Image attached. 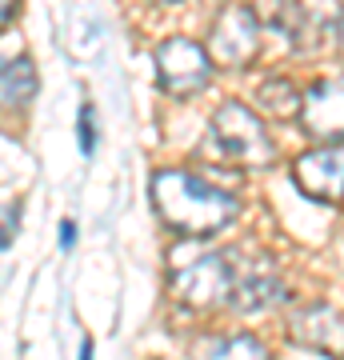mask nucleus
<instances>
[{
	"mask_svg": "<svg viewBox=\"0 0 344 360\" xmlns=\"http://www.w3.org/2000/svg\"><path fill=\"white\" fill-rule=\"evenodd\" d=\"M208 360H272V356H268V348L256 336L241 333V336H229Z\"/></svg>",
	"mask_w": 344,
	"mask_h": 360,
	"instance_id": "13",
	"label": "nucleus"
},
{
	"mask_svg": "<svg viewBox=\"0 0 344 360\" xmlns=\"http://www.w3.org/2000/svg\"><path fill=\"white\" fill-rule=\"evenodd\" d=\"M153 205L156 217L168 229L184 232V236H212V232L229 229L241 205L236 196H229L224 188L208 184V180L192 176L184 168H165L153 176Z\"/></svg>",
	"mask_w": 344,
	"mask_h": 360,
	"instance_id": "1",
	"label": "nucleus"
},
{
	"mask_svg": "<svg viewBox=\"0 0 344 360\" xmlns=\"http://www.w3.org/2000/svg\"><path fill=\"white\" fill-rule=\"evenodd\" d=\"M153 4H180V0H153Z\"/></svg>",
	"mask_w": 344,
	"mask_h": 360,
	"instance_id": "20",
	"label": "nucleus"
},
{
	"mask_svg": "<svg viewBox=\"0 0 344 360\" xmlns=\"http://www.w3.org/2000/svg\"><path fill=\"white\" fill-rule=\"evenodd\" d=\"M16 4H20V0H0V28L16 16Z\"/></svg>",
	"mask_w": 344,
	"mask_h": 360,
	"instance_id": "17",
	"label": "nucleus"
},
{
	"mask_svg": "<svg viewBox=\"0 0 344 360\" xmlns=\"http://www.w3.org/2000/svg\"><path fill=\"white\" fill-rule=\"evenodd\" d=\"M293 336L300 345L329 352V356H344V316L329 304H308V309L293 312Z\"/></svg>",
	"mask_w": 344,
	"mask_h": 360,
	"instance_id": "10",
	"label": "nucleus"
},
{
	"mask_svg": "<svg viewBox=\"0 0 344 360\" xmlns=\"http://www.w3.org/2000/svg\"><path fill=\"white\" fill-rule=\"evenodd\" d=\"M37 96V65L28 56H0V108H20Z\"/></svg>",
	"mask_w": 344,
	"mask_h": 360,
	"instance_id": "11",
	"label": "nucleus"
},
{
	"mask_svg": "<svg viewBox=\"0 0 344 360\" xmlns=\"http://www.w3.org/2000/svg\"><path fill=\"white\" fill-rule=\"evenodd\" d=\"M300 124L312 141H344V77L308 84L300 96Z\"/></svg>",
	"mask_w": 344,
	"mask_h": 360,
	"instance_id": "9",
	"label": "nucleus"
},
{
	"mask_svg": "<svg viewBox=\"0 0 344 360\" xmlns=\"http://www.w3.org/2000/svg\"><path fill=\"white\" fill-rule=\"evenodd\" d=\"M212 144L236 168H268L276 160V144L268 136L265 120L241 101H224L212 112Z\"/></svg>",
	"mask_w": 344,
	"mask_h": 360,
	"instance_id": "2",
	"label": "nucleus"
},
{
	"mask_svg": "<svg viewBox=\"0 0 344 360\" xmlns=\"http://www.w3.org/2000/svg\"><path fill=\"white\" fill-rule=\"evenodd\" d=\"M256 101H260V112L265 116H276V120H288V116H300V92L288 84V80H265L260 92H256Z\"/></svg>",
	"mask_w": 344,
	"mask_h": 360,
	"instance_id": "12",
	"label": "nucleus"
},
{
	"mask_svg": "<svg viewBox=\"0 0 344 360\" xmlns=\"http://www.w3.org/2000/svg\"><path fill=\"white\" fill-rule=\"evenodd\" d=\"M296 188L317 205H340L344 200V141L308 148L293 160Z\"/></svg>",
	"mask_w": 344,
	"mask_h": 360,
	"instance_id": "7",
	"label": "nucleus"
},
{
	"mask_svg": "<svg viewBox=\"0 0 344 360\" xmlns=\"http://www.w3.org/2000/svg\"><path fill=\"white\" fill-rule=\"evenodd\" d=\"M77 141H80V153H84V156L96 153V112H92V104H80V116H77Z\"/></svg>",
	"mask_w": 344,
	"mask_h": 360,
	"instance_id": "14",
	"label": "nucleus"
},
{
	"mask_svg": "<svg viewBox=\"0 0 344 360\" xmlns=\"http://www.w3.org/2000/svg\"><path fill=\"white\" fill-rule=\"evenodd\" d=\"M80 360H92V345H89V340L80 345Z\"/></svg>",
	"mask_w": 344,
	"mask_h": 360,
	"instance_id": "18",
	"label": "nucleus"
},
{
	"mask_svg": "<svg viewBox=\"0 0 344 360\" xmlns=\"http://www.w3.org/2000/svg\"><path fill=\"white\" fill-rule=\"evenodd\" d=\"M16 236V208L13 205H0V248H8Z\"/></svg>",
	"mask_w": 344,
	"mask_h": 360,
	"instance_id": "15",
	"label": "nucleus"
},
{
	"mask_svg": "<svg viewBox=\"0 0 344 360\" xmlns=\"http://www.w3.org/2000/svg\"><path fill=\"white\" fill-rule=\"evenodd\" d=\"M72 240H77V224H72V220H64V224H60V248H64V252L72 248Z\"/></svg>",
	"mask_w": 344,
	"mask_h": 360,
	"instance_id": "16",
	"label": "nucleus"
},
{
	"mask_svg": "<svg viewBox=\"0 0 344 360\" xmlns=\"http://www.w3.org/2000/svg\"><path fill=\"white\" fill-rule=\"evenodd\" d=\"M340 0H288V37H293V49L305 56H317L340 32Z\"/></svg>",
	"mask_w": 344,
	"mask_h": 360,
	"instance_id": "8",
	"label": "nucleus"
},
{
	"mask_svg": "<svg viewBox=\"0 0 344 360\" xmlns=\"http://www.w3.org/2000/svg\"><path fill=\"white\" fill-rule=\"evenodd\" d=\"M212 77V56L189 37H168L156 44V80L168 96H192Z\"/></svg>",
	"mask_w": 344,
	"mask_h": 360,
	"instance_id": "5",
	"label": "nucleus"
},
{
	"mask_svg": "<svg viewBox=\"0 0 344 360\" xmlns=\"http://www.w3.org/2000/svg\"><path fill=\"white\" fill-rule=\"evenodd\" d=\"M229 260H232V276H236L229 309L265 312L276 300H284V281L276 272V264H272V257H265V252H236Z\"/></svg>",
	"mask_w": 344,
	"mask_h": 360,
	"instance_id": "6",
	"label": "nucleus"
},
{
	"mask_svg": "<svg viewBox=\"0 0 344 360\" xmlns=\"http://www.w3.org/2000/svg\"><path fill=\"white\" fill-rule=\"evenodd\" d=\"M232 260L224 252H196L189 264L172 260L168 272V292L192 312H217L232 304Z\"/></svg>",
	"mask_w": 344,
	"mask_h": 360,
	"instance_id": "3",
	"label": "nucleus"
},
{
	"mask_svg": "<svg viewBox=\"0 0 344 360\" xmlns=\"http://www.w3.org/2000/svg\"><path fill=\"white\" fill-rule=\"evenodd\" d=\"M204 49L212 56V65H220V68H248L260 56V49H265V25H260L256 8L229 4L217 16Z\"/></svg>",
	"mask_w": 344,
	"mask_h": 360,
	"instance_id": "4",
	"label": "nucleus"
},
{
	"mask_svg": "<svg viewBox=\"0 0 344 360\" xmlns=\"http://www.w3.org/2000/svg\"><path fill=\"white\" fill-rule=\"evenodd\" d=\"M336 40H340V49H344V20H340V32H336Z\"/></svg>",
	"mask_w": 344,
	"mask_h": 360,
	"instance_id": "19",
	"label": "nucleus"
}]
</instances>
